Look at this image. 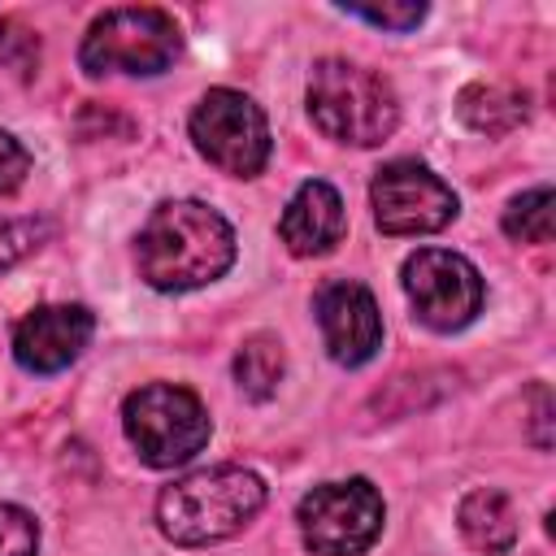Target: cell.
Listing matches in <instances>:
<instances>
[{"mask_svg":"<svg viewBox=\"0 0 556 556\" xmlns=\"http://www.w3.org/2000/svg\"><path fill=\"white\" fill-rule=\"evenodd\" d=\"M191 143L195 152L235 178H256L269 161V122L261 104L235 87H213L191 109Z\"/></svg>","mask_w":556,"mask_h":556,"instance_id":"cell-6","label":"cell"},{"mask_svg":"<svg viewBox=\"0 0 556 556\" xmlns=\"http://www.w3.org/2000/svg\"><path fill=\"white\" fill-rule=\"evenodd\" d=\"M456 113L478 135H504L526 122V96L513 87H500V83H473L460 91Z\"/></svg>","mask_w":556,"mask_h":556,"instance_id":"cell-14","label":"cell"},{"mask_svg":"<svg viewBox=\"0 0 556 556\" xmlns=\"http://www.w3.org/2000/svg\"><path fill=\"white\" fill-rule=\"evenodd\" d=\"M339 13L361 17L369 26H382V30H413V26H421L426 4H417V0H404V4H339Z\"/></svg>","mask_w":556,"mask_h":556,"instance_id":"cell-20","label":"cell"},{"mask_svg":"<svg viewBox=\"0 0 556 556\" xmlns=\"http://www.w3.org/2000/svg\"><path fill=\"white\" fill-rule=\"evenodd\" d=\"M404 291H408V304L421 317V326H430L439 334L465 330L482 313V295H486L473 261H465L460 252H447V248H417L404 261Z\"/></svg>","mask_w":556,"mask_h":556,"instance_id":"cell-8","label":"cell"},{"mask_svg":"<svg viewBox=\"0 0 556 556\" xmlns=\"http://www.w3.org/2000/svg\"><path fill=\"white\" fill-rule=\"evenodd\" d=\"M135 265L156 291L208 287L235 265V230L200 200H165L135 239Z\"/></svg>","mask_w":556,"mask_h":556,"instance_id":"cell-1","label":"cell"},{"mask_svg":"<svg viewBox=\"0 0 556 556\" xmlns=\"http://www.w3.org/2000/svg\"><path fill=\"white\" fill-rule=\"evenodd\" d=\"M343 230H348L343 200L326 178L300 182L278 217V235L291 256H321L343 239Z\"/></svg>","mask_w":556,"mask_h":556,"instance_id":"cell-12","label":"cell"},{"mask_svg":"<svg viewBox=\"0 0 556 556\" xmlns=\"http://www.w3.org/2000/svg\"><path fill=\"white\" fill-rule=\"evenodd\" d=\"M382 495L369 478H348V482H321L313 486L300 508V539L317 556H361L378 543L382 534Z\"/></svg>","mask_w":556,"mask_h":556,"instance_id":"cell-7","label":"cell"},{"mask_svg":"<svg viewBox=\"0 0 556 556\" xmlns=\"http://www.w3.org/2000/svg\"><path fill=\"white\" fill-rule=\"evenodd\" d=\"M39 552V526L26 508L0 500V556H35Z\"/></svg>","mask_w":556,"mask_h":556,"instance_id":"cell-19","label":"cell"},{"mask_svg":"<svg viewBox=\"0 0 556 556\" xmlns=\"http://www.w3.org/2000/svg\"><path fill=\"white\" fill-rule=\"evenodd\" d=\"M374 222L382 235H434L456 217V191L421 161H387L369 182Z\"/></svg>","mask_w":556,"mask_h":556,"instance_id":"cell-9","label":"cell"},{"mask_svg":"<svg viewBox=\"0 0 556 556\" xmlns=\"http://www.w3.org/2000/svg\"><path fill=\"white\" fill-rule=\"evenodd\" d=\"M0 65L17 78H30L39 65V35L26 30L17 17H0Z\"/></svg>","mask_w":556,"mask_h":556,"instance_id":"cell-17","label":"cell"},{"mask_svg":"<svg viewBox=\"0 0 556 556\" xmlns=\"http://www.w3.org/2000/svg\"><path fill=\"white\" fill-rule=\"evenodd\" d=\"M265 508L261 473L243 465H213L169 482L156 495V526L178 547H208L239 534Z\"/></svg>","mask_w":556,"mask_h":556,"instance_id":"cell-2","label":"cell"},{"mask_svg":"<svg viewBox=\"0 0 556 556\" xmlns=\"http://www.w3.org/2000/svg\"><path fill=\"white\" fill-rule=\"evenodd\" d=\"M308 117L313 126L352 148H374L395 135L400 126V96L395 87L348 56H321L308 74Z\"/></svg>","mask_w":556,"mask_h":556,"instance_id":"cell-3","label":"cell"},{"mask_svg":"<svg viewBox=\"0 0 556 556\" xmlns=\"http://www.w3.org/2000/svg\"><path fill=\"white\" fill-rule=\"evenodd\" d=\"M48 235H52V226L48 222H35V217H9V222H0V274L13 269L17 261H26Z\"/></svg>","mask_w":556,"mask_h":556,"instance_id":"cell-18","label":"cell"},{"mask_svg":"<svg viewBox=\"0 0 556 556\" xmlns=\"http://www.w3.org/2000/svg\"><path fill=\"white\" fill-rule=\"evenodd\" d=\"M552 187H530L521 195L508 200L504 208V235L517 243H547L556 230V213H552Z\"/></svg>","mask_w":556,"mask_h":556,"instance_id":"cell-16","label":"cell"},{"mask_svg":"<svg viewBox=\"0 0 556 556\" xmlns=\"http://www.w3.org/2000/svg\"><path fill=\"white\" fill-rule=\"evenodd\" d=\"M182 52V30L165 9L152 4H122L100 13L78 48V61L91 78L100 74H139L152 78L169 70Z\"/></svg>","mask_w":556,"mask_h":556,"instance_id":"cell-4","label":"cell"},{"mask_svg":"<svg viewBox=\"0 0 556 556\" xmlns=\"http://www.w3.org/2000/svg\"><path fill=\"white\" fill-rule=\"evenodd\" d=\"M282 369H287V356L274 334H252L235 352V382L248 400H269L282 382Z\"/></svg>","mask_w":556,"mask_h":556,"instance_id":"cell-15","label":"cell"},{"mask_svg":"<svg viewBox=\"0 0 556 556\" xmlns=\"http://www.w3.org/2000/svg\"><path fill=\"white\" fill-rule=\"evenodd\" d=\"M122 430L143 465L174 469V465H187L208 443L213 421L195 391L174 387V382H148L126 395Z\"/></svg>","mask_w":556,"mask_h":556,"instance_id":"cell-5","label":"cell"},{"mask_svg":"<svg viewBox=\"0 0 556 556\" xmlns=\"http://www.w3.org/2000/svg\"><path fill=\"white\" fill-rule=\"evenodd\" d=\"M456 521H460V534L473 552H486V556H500L517 543V513L508 504L504 491L495 486H478L460 500L456 508Z\"/></svg>","mask_w":556,"mask_h":556,"instance_id":"cell-13","label":"cell"},{"mask_svg":"<svg viewBox=\"0 0 556 556\" xmlns=\"http://www.w3.org/2000/svg\"><path fill=\"white\" fill-rule=\"evenodd\" d=\"M96 334V317L83 304H39L13 330V356L26 374L70 369Z\"/></svg>","mask_w":556,"mask_h":556,"instance_id":"cell-10","label":"cell"},{"mask_svg":"<svg viewBox=\"0 0 556 556\" xmlns=\"http://www.w3.org/2000/svg\"><path fill=\"white\" fill-rule=\"evenodd\" d=\"M317 326L334 365H365L382 348V313L369 287L361 282H330L317 295Z\"/></svg>","mask_w":556,"mask_h":556,"instance_id":"cell-11","label":"cell"},{"mask_svg":"<svg viewBox=\"0 0 556 556\" xmlns=\"http://www.w3.org/2000/svg\"><path fill=\"white\" fill-rule=\"evenodd\" d=\"M530 400H534V443L547 452L552 447V395H547V387H534L530 391Z\"/></svg>","mask_w":556,"mask_h":556,"instance_id":"cell-22","label":"cell"},{"mask_svg":"<svg viewBox=\"0 0 556 556\" xmlns=\"http://www.w3.org/2000/svg\"><path fill=\"white\" fill-rule=\"evenodd\" d=\"M26 174H30V152L9 130H0V195H9L13 187H22Z\"/></svg>","mask_w":556,"mask_h":556,"instance_id":"cell-21","label":"cell"}]
</instances>
